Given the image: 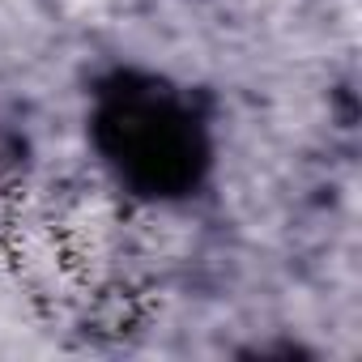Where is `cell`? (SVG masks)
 Instances as JSON below:
<instances>
[{
	"label": "cell",
	"mask_w": 362,
	"mask_h": 362,
	"mask_svg": "<svg viewBox=\"0 0 362 362\" xmlns=\"http://www.w3.org/2000/svg\"><path fill=\"white\" fill-rule=\"evenodd\" d=\"M86 145L128 201L153 209L192 205L218 175V103L175 73L119 60L90 77Z\"/></svg>",
	"instance_id": "cell-1"
},
{
	"label": "cell",
	"mask_w": 362,
	"mask_h": 362,
	"mask_svg": "<svg viewBox=\"0 0 362 362\" xmlns=\"http://www.w3.org/2000/svg\"><path fill=\"white\" fill-rule=\"evenodd\" d=\"M18 132L13 128H5V124H0V175H5L9 166H13V158H18Z\"/></svg>",
	"instance_id": "cell-2"
}]
</instances>
